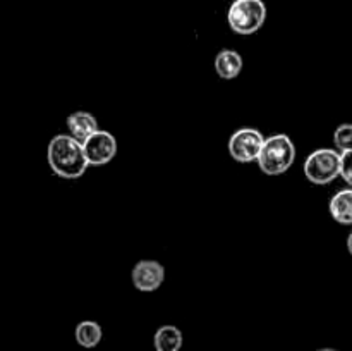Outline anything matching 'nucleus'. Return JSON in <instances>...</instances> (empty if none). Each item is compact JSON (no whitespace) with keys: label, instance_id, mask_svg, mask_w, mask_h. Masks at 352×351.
Wrapping results in <instances>:
<instances>
[{"label":"nucleus","instance_id":"obj_4","mask_svg":"<svg viewBox=\"0 0 352 351\" xmlns=\"http://www.w3.org/2000/svg\"><path fill=\"white\" fill-rule=\"evenodd\" d=\"M305 176L313 184H329L340 176V153L332 148L315 150L305 162Z\"/></svg>","mask_w":352,"mask_h":351},{"label":"nucleus","instance_id":"obj_16","mask_svg":"<svg viewBox=\"0 0 352 351\" xmlns=\"http://www.w3.org/2000/svg\"><path fill=\"white\" fill-rule=\"evenodd\" d=\"M320 351H336V350H320Z\"/></svg>","mask_w":352,"mask_h":351},{"label":"nucleus","instance_id":"obj_6","mask_svg":"<svg viewBox=\"0 0 352 351\" xmlns=\"http://www.w3.org/2000/svg\"><path fill=\"white\" fill-rule=\"evenodd\" d=\"M89 165H105L116 157L117 141L112 133L98 129L82 143Z\"/></svg>","mask_w":352,"mask_h":351},{"label":"nucleus","instance_id":"obj_9","mask_svg":"<svg viewBox=\"0 0 352 351\" xmlns=\"http://www.w3.org/2000/svg\"><path fill=\"white\" fill-rule=\"evenodd\" d=\"M241 69H243V57L236 50L223 48L215 57V71L222 79L229 81V79L237 78Z\"/></svg>","mask_w":352,"mask_h":351},{"label":"nucleus","instance_id":"obj_14","mask_svg":"<svg viewBox=\"0 0 352 351\" xmlns=\"http://www.w3.org/2000/svg\"><path fill=\"white\" fill-rule=\"evenodd\" d=\"M340 176L352 188V150L340 153Z\"/></svg>","mask_w":352,"mask_h":351},{"label":"nucleus","instance_id":"obj_7","mask_svg":"<svg viewBox=\"0 0 352 351\" xmlns=\"http://www.w3.org/2000/svg\"><path fill=\"white\" fill-rule=\"evenodd\" d=\"M131 279H133L134 288L140 291H157L165 281V268L160 262L141 260L134 265Z\"/></svg>","mask_w":352,"mask_h":351},{"label":"nucleus","instance_id":"obj_3","mask_svg":"<svg viewBox=\"0 0 352 351\" xmlns=\"http://www.w3.org/2000/svg\"><path fill=\"white\" fill-rule=\"evenodd\" d=\"M267 7L263 0H234L227 12V23L237 34H253L263 26Z\"/></svg>","mask_w":352,"mask_h":351},{"label":"nucleus","instance_id":"obj_1","mask_svg":"<svg viewBox=\"0 0 352 351\" xmlns=\"http://www.w3.org/2000/svg\"><path fill=\"white\" fill-rule=\"evenodd\" d=\"M48 165L62 179H78L88 169L85 147L71 134H57L48 143Z\"/></svg>","mask_w":352,"mask_h":351},{"label":"nucleus","instance_id":"obj_10","mask_svg":"<svg viewBox=\"0 0 352 351\" xmlns=\"http://www.w3.org/2000/svg\"><path fill=\"white\" fill-rule=\"evenodd\" d=\"M330 215L339 224H352V188L336 193L330 200Z\"/></svg>","mask_w":352,"mask_h":351},{"label":"nucleus","instance_id":"obj_13","mask_svg":"<svg viewBox=\"0 0 352 351\" xmlns=\"http://www.w3.org/2000/svg\"><path fill=\"white\" fill-rule=\"evenodd\" d=\"M333 143L337 150L349 151L352 150V124H340L333 133Z\"/></svg>","mask_w":352,"mask_h":351},{"label":"nucleus","instance_id":"obj_11","mask_svg":"<svg viewBox=\"0 0 352 351\" xmlns=\"http://www.w3.org/2000/svg\"><path fill=\"white\" fill-rule=\"evenodd\" d=\"M182 346V332L175 326H162L155 332V350L179 351Z\"/></svg>","mask_w":352,"mask_h":351},{"label":"nucleus","instance_id":"obj_2","mask_svg":"<svg viewBox=\"0 0 352 351\" xmlns=\"http://www.w3.org/2000/svg\"><path fill=\"white\" fill-rule=\"evenodd\" d=\"M296 158V147L287 134H274L265 138L263 148L258 157V165L268 176L284 174Z\"/></svg>","mask_w":352,"mask_h":351},{"label":"nucleus","instance_id":"obj_5","mask_svg":"<svg viewBox=\"0 0 352 351\" xmlns=\"http://www.w3.org/2000/svg\"><path fill=\"white\" fill-rule=\"evenodd\" d=\"M263 143L265 138L260 131L254 127H241L230 136L229 153L239 164H250L258 160Z\"/></svg>","mask_w":352,"mask_h":351},{"label":"nucleus","instance_id":"obj_12","mask_svg":"<svg viewBox=\"0 0 352 351\" xmlns=\"http://www.w3.org/2000/svg\"><path fill=\"white\" fill-rule=\"evenodd\" d=\"M76 341L82 348H95L102 341V327L93 320H85L76 327Z\"/></svg>","mask_w":352,"mask_h":351},{"label":"nucleus","instance_id":"obj_8","mask_svg":"<svg viewBox=\"0 0 352 351\" xmlns=\"http://www.w3.org/2000/svg\"><path fill=\"white\" fill-rule=\"evenodd\" d=\"M67 129L74 140L85 143L95 131H98V123H96L95 116H91L89 112L78 110L67 117Z\"/></svg>","mask_w":352,"mask_h":351},{"label":"nucleus","instance_id":"obj_15","mask_svg":"<svg viewBox=\"0 0 352 351\" xmlns=\"http://www.w3.org/2000/svg\"><path fill=\"white\" fill-rule=\"evenodd\" d=\"M347 250H349V253L352 255V233L349 234V237H347Z\"/></svg>","mask_w":352,"mask_h":351}]
</instances>
